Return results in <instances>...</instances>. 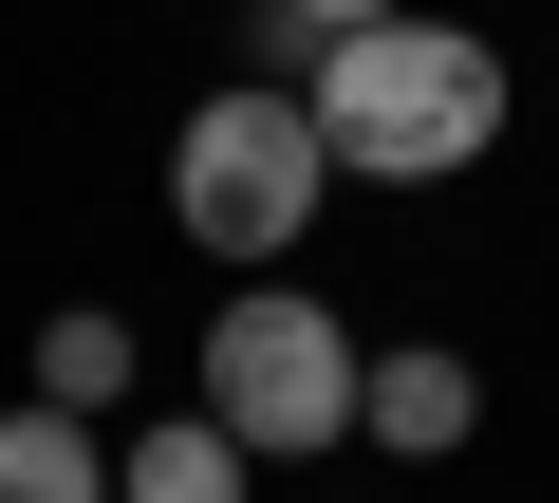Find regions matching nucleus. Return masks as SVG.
<instances>
[{
    "instance_id": "nucleus-1",
    "label": "nucleus",
    "mask_w": 559,
    "mask_h": 503,
    "mask_svg": "<svg viewBox=\"0 0 559 503\" xmlns=\"http://www.w3.org/2000/svg\"><path fill=\"white\" fill-rule=\"evenodd\" d=\"M299 112H318L336 168H373V187H448V168H485V131H503V57H485L466 20H411V0H392V20L318 38Z\"/></svg>"
},
{
    "instance_id": "nucleus-2",
    "label": "nucleus",
    "mask_w": 559,
    "mask_h": 503,
    "mask_svg": "<svg viewBox=\"0 0 559 503\" xmlns=\"http://www.w3.org/2000/svg\"><path fill=\"white\" fill-rule=\"evenodd\" d=\"M318 187H336V149H318V112L280 94V75L205 94V112H187V149H168V224L205 242V262H280V242L318 224Z\"/></svg>"
},
{
    "instance_id": "nucleus-3",
    "label": "nucleus",
    "mask_w": 559,
    "mask_h": 503,
    "mask_svg": "<svg viewBox=\"0 0 559 503\" xmlns=\"http://www.w3.org/2000/svg\"><path fill=\"white\" fill-rule=\"evenodd\" d=\"M205 429H224L242 466L336 447V429H355V336H336V299H224V318H205Z\"/></svg>"
},
{
    "instance_id": "nucleus-4",
    "label": "nucleus",
    "mask_w": 559,
    "mask_h": 503,
    "mask_svg": "<svg viewBox=\"0 0 559 503\" xmlns=\"http://www.w3.org/2000/svg\"><path fill=\"white\" fill-rule=\"evenodd\" d=\"M466 410H485V392H466V355H355V429H373L392 466H448V447H466Z\"/></svg>"
},
{
    "instance_id": "nucleus-5",
    "label": "nucleus",
    "mask_w": 559,
    "mask_h": 503,
    "mask_svg": "<svg viewBox=\"0 0 559 503\" xmlns=\"http://www.w3.org/2000/svg\"><path fill=\"white\" fill-rule=\"evenodd\" d=\"M0 503H112V447L75 410H0Z\"/></svg>"
},
{
    "instance_id": "nucleus-6",
    "label": "nucleus",
    "mask_w": 559,
    "mask_h": 503,
    "mask_svg": "<svg viewBox=\"0 0 559 503\" xmlns=\"http://www.w3.org/2000/svg\"><path fill=\"white\" fill-rule=\"evenodd\" d=\"M112 392H131V318H94V299H75V318H38V410H75V429H94Z\"/></svg>"
},
{
    "instance_id": "nucleus-7",
    "label": "nucleus",
    "mask_w": 559,
    "mask_h": 503,
    "mask_svg": "<svg viewBox=\"0 0 559 503\" xmlns=\"http://www.w3.org/2000/svg\"><path fill=\"white\" fill-rule=\"evenodd\" d=\"M112 503H242V447L224 429H150V447H112Z\"/></svg>"
},
{
    "instance_id": "nucleus-8",
    "label": "nucleus",
    "mask_w": 559,
    "mask_h": 503,
    "mask_svg": "<svg viewBox=\"0 0 559 503\" xmlns=\"http://www.w3.org/2000/svg\"><path fill=\"white\" fill-rule=\"evenodd\" d=\"M355 20H392V0H261V38H280V57H318V38H355Z\"/></svg>"
}]
</instances>
